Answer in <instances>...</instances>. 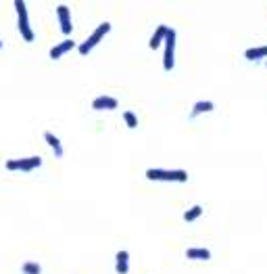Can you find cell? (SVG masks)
<instances>
[{"instance_id": "cell-1", "label": "cell", "mask_w": 267, "mask_h": 274, "mask_svg": "<svg viewBox=\"0 0 267 274\" xmlns=\"http://www.w3.org/2000/svg\"><path fill=\"white\" fill-rule=\"evenodd\" d=\"M146 178L152 182H186V169H146Z\"/></svg>"}, {"instance_id": "cell-2", "label": "cell", "mask_w": 267, "mask_h": 274, "mask_svg": "<svg viewBox=\"0 0 267 274\" xmlns=\"http://www.w3.org/2000/svg\"><path fill=\"white\" fill-rule=\"evenodd\" d=\"M109 31H111V23H109V21H102V23L90 33V36H88V38L80 44V48H78V50H80V55H90V53H92V48H96V46L100 44V40H102Z\"/></svg>"}, {"instance_id": "cell-3", "label": "cell", "mask_w": 267, "mask_h": 274, "mask_svg": "<svg viewBox=\"0 0 267 274\" xmlns=\"http://www.w3.org/2000/svg\"><path fill=\"white\" fill-rule=\"evenodd\" d=\"M15 11H17V29H19L21 38L25 42H33V29L29 25V15H27V7L21 0L15 3Z\"/></svg>"}, {"instance_id": "cell-4", "label": "cell", "mask_w": 267, "mask_h": 274, "mask_svg": "<svg viewBox=\"0 0 267 274\" xmlns=\"http://www.w3.org/2000/svg\"><path fill=\"white\" fill-rule=\"evenodd\" d=\"M42 165V157L33 155V157H19V159H7L5 167L9 172H33L35 167Z\"/></svg>"}, {"instance_id": "cell-5", "label": "cell", "mask_w": 267, "mask_h": 274, "mask_svg": "<svg viewBox=\"0 0 267 274\" xmlns=\"http://www.w3.org/2000/svg\"><path fill=\"white\" fill-rule=\"evenodd\" d=\"M175 38L177 33L173 27H167V38H165V46H163V70L171 72L175 67Z\"/></svg>"}, {"instance_id": "cell-6", "label": "cell", "mask_w": 267, "mask_h": 274, "mask_svg": "<svg viewBox=\"0 0 267 274\" xmlns=\"http://www.w3.org/2000/svg\"><path fill=\"white\" fill-rule=\"evenodd\" d=\"M57 17H59V27H61V33H65V38L71 36L73 31V23H71V11L67 5H57Z\"/></svg>"}, {"instance_id": "cell-7", "label": "cell", "mask_w": 267, "mask_h": 274, "mask_svg": "<svg viewBox=\"0 0 267 274\" xmlns=\"http://www.w3.org/2000/svg\"><path fill=\"white\" fill-rule=\"evenodd\" d=\"M119 107V100L115 96H96L92 100V109L94 111H113Z\"/></svg>"}, {"instance_id": "cell-8", "label": "cell", "mask_w": 267, "mask_h": 274, "mask_svg": "<svg viewBox=\"0 0 267 274\" xmlns=\"http://www.w3.org/2000/svg\"><path fill=\"white\" fill-rule=\"evenodd\" d=\"M75 48V42L71 40V38H65L63 42H59L57 46H52L50 48V53H48V57L52 59V61H57V59H61L63 55H67L69 50H73Z\"/></svg>"}, {"instance_id": "cell-9", "label": "cell", "mask_w": 267, "mask_h": 274, "mask_svg": "<svg viewBox=\"0 0 267 274\" xmlns=\"http://www.w3.org/2000/svg\"><path fill=\"white\" fill-rule=\"evenodd\" d=\"M42 136H44L46 145L52 149V153H55V157H59V159H61V157L65 155V149H63V143L59 141V136H57V134H52L50 130H46Z\"/></svg>"}, {"instance_id": "cell-10", "label": "cell", "mask_w": 267, "mask_h": 274, "mask_svg": "<svg viewBox=\"0 0 267 274\" xmlns=\"http://www.w3.org/2000/svg\"><path fill=\"white\" fill-rule=\"evenodd\" d=\"M165 38H167V25H159L155 31H152V36H150V50H157V48H161L165 44Z\"/></svg>"}, {"instance_id": "cell-11", "label": "cell", "mask_w": 267, "mask_h": 274, "mask_svg": "<svg viewBox=\"0 0 267 274\" xmlns=\"http://www.w3.org/2000/svg\"><path fill=\"white\" fill-rule=\"evenodd\" d=\"M115 270H117V274H128L130 272V253L126 249L117 251V255H115Z\"/></svg>"}, {"instance_id": "cell-12", "label": "cell", "mask_w": 267, "mask_h": 274, "mask_svg": "<svg viewBox=\"0 0 267 274\" xmlns=\"http://www.w3.org/2000/svg\"><path fill=\"white\" fill-rule=\"evenodd\" d=\"M213 109H215V105H213L211 100H197V102L192 105L190 117L194 119V117H199V115H203V113H211Z\"/></svg>"}, {"instance_id": "cell-13", "label": "cell", "mask_w": 267, "mask_h": 274, "mask_svg": "<svg viewBox=\"0 0 267 274\" xmlns=\"http://www.w3.org/2000/svg\"><path fill=\"white\" fill-rule=\"evenodd\" d=\"M186 258L188 260H203V262H207V260H211V251L207 247H190V249H186Z\"/></svg>"}, {"instance_id": "cell-14", "label": "cell", "mask_w": 267, "mask_h": 274, "mask_svg": "<svg viewBox=\"0 0 267 274\" xmlns=\"http://www.w3.org/2000/svg\"><path fill=\"white\" fill-rule=\"evenodd\" d=\"M244 59H248V61L267 59V44L265 46H255V48H246L244 50Z\"/></svg>"}, {"instance_id": "cell-15", "label": "cell", "mask_w": 267, "mask_h": 274, "mask_svg": "<svg viewBox=\"0 0 267 274\" xmlns=\"http://www.w3.org/2000/svg\"><path fill=\"white\" fill-rule=\"evenodd\" d=\"M203 216V205H192L190 210L184 212V222H194Z\"/></svg>"}, {"instance_id": "cell-16", "label": "cell", "mask_w": 267, "mask_h": 274, "mask_svg": "<svg viewBox=\"0 0 267 274\" xmlns=\"http://www.w3.org/2000/svg\"><path fill=\"white\" fill-rule=\"evenodd\" d=\"M21 272H23V274H42V266H40L38 262L27 260V262L21 264Z\"/></svg>"}, {"instance_id": "cell-17", "label": "cell", "mask_w": 267, "mask_h": 274, "mask_svg": "<svg viewBox=\"0 0 267 274\" xmlns=\"http://www.w3.org/2000/svg\"><path fill=\"white\" fill-rule=\"evenodd\" d=\"M123 122H126V126L130 130H136L138 128V115L134 111H126V113H123Z\"/></svg>"}, {"instance_id": "cell-18", "label": "cell", "mask_w": 267, "mask_h": 274, "mask_svg": "<svg viewBox=\"0 0 267 274\" xmlns=\"http://www.w3.org/2000/svg\"><path fill=\"white\" fill-rule=\"evenodd\" d=\"M3 46H5V42H3V40H0V48H3Z\"/></svg>"}]
</instances>
